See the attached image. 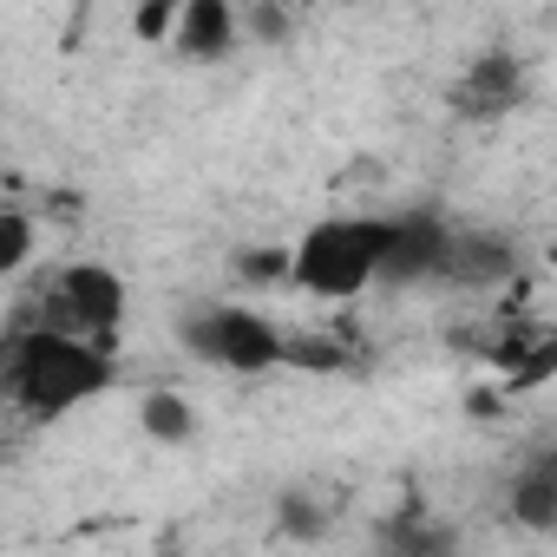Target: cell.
<instances>
[{
    "mask_svg": "<svg viewBox=\"0 0 557 557\" xmlns=\"http://www.w3.org/2000/svg\"><path fill=\"white\" fill-rule=\"evenodd\" d=\"M243 40V14L236 0H171V47L190 66H216L230 60Z\"/></svg>",
    "mask_w": 557,
    "mask_h": 557,
    "instance_id": "obj_5",
    "label": "cell"
},
{
    "mask_svg": "<svg viewBox=\"0 0 557 557\" xmlns=\"http://www.w3.org/2000/svg\"><path fill=\"white\" fill-rule=\"evenodd\" d=\"M27 262H34V216L27 210H0V283H14Z\"/></svg>",
    "mask_w": 557,
    "mask_h": 557,
    "instance_id": "obj_9",
    "label": "cell"
},
{
    "mask_svg": "<svg viewBox=\"0 0 557 557\" xmlns=\"http://www.w3.org/2000/svg\"><path fill=\"white\" fill-rule=\"evenodd\" d=\"M524 99V66H518V53H505V47H492L485 60H472V73L453 86V106L466 112V119H498V112H511Z\"/></svg>",
    "mask_w": 557,
    "mask_h": 557,
    "instance_id": "obj_6",
    "label": "cell"
},
{
    "mask_svg": "<svg viewBox=\"0 0 557 557\" xmlns=\"http://www.w3.org/2000/svg\"><path fill=\"white\" fill-rule=\"evenodd\" d=\"M387 249H394V216H374V210L322 216L289 243L283 275L322 302H348V296H368L374 283H387Z\"/></svg>",
    "mask_w": 557,
    "mask_h": 557,
    "instance_id": "obj_2",
    "label": "cell"
},
{
    "mask_svg": "<svg viewBox=\"0 0 557 557\" xmlns=\"http://www.w3.org/2000/svg\"><path fill=\"white\" fill-rule=\"evenodd\" d=\"M138 433H145L151 446H190V440H197V407H190L184 394L158 387V394L138 400Z\"/></svg>",
    "mask_w": 557,
    "mask_h": 557,
    "instance_id": "obj_8",
    "label": "cell"
},
{
    "mask_svg": "<svg viewBox=\"0 0 557 557\" xmlns=\"http://www.w3.org/2000/svg\"><path fill=\"white\" fill-rule=\"evenodd\" d=\"M511 518L531 524V531H557V459H531L511 485Z\"/></svg>",
    "mask_w": 557,
    "mask_h": 557,
    "instance_id": "obj_7",
    "label": "cell"
},
{
    "mask_svg": "<svg viewBox=\"0 0 557 557\" xmlns=\"http://www.w3.org/2000/svg\"><path fill=\"white\" fill-rule=\"evenodd\" d=\"M125 309H132L125 275H119L112 262H99V256H79V262H60L47 283H40L34 322H53V329H66V335H86V342L119 348Z\"/></svg>",
    "mask_w": 557,
    "mask_h": 557,
    "instance_id": "obj_4",
    "label": "cell"
},
{
    "mask_svg": "<svg viewBox=\"0 0 557 557\" xmlns=\"http://www.w3.org/2000/svg\"><path fill=\"white\" fill-rule=\"evenodd\" d=\"M177 342H184L190 361H203L216 374H243V381L296 361V342L275 329L256 302H197L177 322Z\"/></svg>",
    "mask_w": 557,
    "mask_h": 557,
    "instance_id": "obj_3",
    "label": "cell"
},
{
    "mask_svg": "<svg viewBox=\"0 0 557 557\" xmlns=\"http://www.w3.org/2000/svg\"><path fill=\"white\" fill-rule=\"evenodd\" d=\"M119 374H125L119 348L66 335V329L34 322V315L0 335V400H8L21 420H34V426L66 420L86 400H106L119 387Z\"/></svg>",
    "mask_w": 557,
    "mask_h": 557,
    "instance_id": "obj_1",
    "label": "cell"
}]
</instances>
